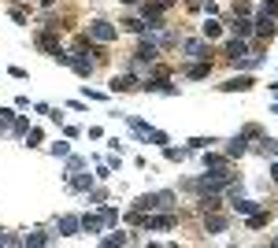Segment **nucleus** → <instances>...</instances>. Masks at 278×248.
Returning a JSON list of instances; mask_svg holds the SVG:
<instances>
[{
  "instance_id": "6e6552de",
  "label": "nucleus",
  "mask_w": 278,
  "mask_h": 248,
  "mask_svg": "<svg viewBox=\"0 0 278 248\" xmlns=\"http://www.w3.org/2000/svg\"><path fill=\"white\" fill-rule=\"evenodd\" d=\"M182 49H185V56H193V59H208V44L204 41H185Z\"/></svg>"
},
{
  "instance_id": "f704fd0d",
  "label": "nucleus",
  "mask_w": 278,
  "mask_h": 248,
  "mask_svg": "<svg viewBox=\"0 0 278 248\" xmlns=\"http://www.w3.org/2000/svg\"><path fill=\"white\" fill-rule=\"evenodd\" d=\"M274 244H278V237H274Z\"/></svg>"
},
{
  "instance_id": "4be33fe9",
  "label": "nucleus",
  "mask_w": 278,
  "mask_h": 248,
  "mask_svg": "<svg viewBox=\"0 0 278 248\" xmlns=\"http://www.w3.org/2000/svg\"><path fill=\"white\" fill-rule=\"evenodd\" d=\"M122 26H126V30H134V34H141V30H145L148 22H141V19H126V22H122Z\"/></svg>"
},
{
  "instance_id": "7c9ffc66",
  "label": "nucleus",
  "mask_w": 278,
  "mask_h": 248,
  "mask_svg": "<svg viewBox=\"0 0 278 248\" xmlns=\"http://www.w3.org/2000/svg\"><path fill=\"white\" fill-rule=\"evenodd\" d=\"M271 178H274V182H278V163H271Z\"/></svg>"
},
{
  "instance_id": "0eeeda50",
  "label": "nucleus",
  "mask_w": 278,
  "mask_h": 248,
  "mask_svg": "<svg viewBox=\"0 0 278 248\" xmlns=\"http://www.w3.org/2000/svg\"><path fill=\"white\" fill-rule=\"evenodd\" d=\"M219 89L223 93H245V89H252V78H226Z\"/></svg>"
},
{
  "instance_id": "473e14b6",
  "label": "nucleus",
  "mask_w": 278,
  "mask_h": 248,
  "mask_svg": "<svg viewBox=\"0 0 278 248\" xmlns=\"http://www.w3.org/2000/svg\"><path fill=\"white\" fill-rule=\"evenodd\" d=\"M271 115H278V104H274V107H271Z\"/></svg>"
},
{
  "instance_id": "dca6fc26",
  "label": "nucleus",
  "mask_w": 278,
  "mask_h": 248,
  "mask_svg": "<svg viewBox=\"0 0 278 248\" xmlns=\"http://www.w3.org/2000/svg\"><path fill=\"white\" fill-rule=\"evenodd\" d=\"M11 122H15V111H8V107H0V133L11 130Z\"/></svg>"
},
{
  "instance_id": "f3484780",
  "label": "nucleus",
  "mask_w": 278,
  "mask_h": 248,
  "mask_svg": "<svg viewBox=\"0 0 278 248\" xmlns=\"http://www.w3.org/2000/svg\"><path fill=\"white\" fill-rule=\"evenodd\" d=\"M234 208H238L241 215H252V211H256V204H252V200H241V196H234Z\"/></svg>"
},
{
  "instance_id": "2f4dec72",
  "label": "nucleus",
  "mask_w": 278,
  "mask_h": 248,
  "mask_svg": "<svg viewBox=\"0 0 278 248\" xmlns=\"http://www.w3.org/2000/svg\"><path fill=\"white\" fill-rule=\"evenodd\" d=\"M122 4H141V0H122Z\"/></svg>"
},
{
  "instance_id": "7ed1b4c3",
  "label": "nucleus",
  "mask_w": 278,
  "mask_h": 248,
  "mask_svg": "<svg viewBox=\"0 0 278 248\" xmlns=\"http://www.w3.org/2000/svg\"><path fill=\"white\" fill-rule=\"evenodd\" d=\"M134 89H141V82L134 74H115L112 78V93H134Z\"/></svg>"
},
{
  "instance_id": "412c9836",
  "label": "nucleus",
  "mask_w": 278,
  "mask_h": 248,
  "mask_svg": "<svg viewBox=\"0 0 278 248\" xmlns=\"http://www.w3.org/2000/svg\"><path fill=\"white\" fill-rule=\"evenodd\" d=\"M52 156H71V145L67 141H56L52 145Z\"/></svg>"
},
{
  "instance_id": "aec40b11",
  "label": "nucleus",
  "mask_w": 278,
  "mask_h": 248,
  "mask_svg": "<svg viewBox=\"0 0 278 248\" xmlns=\"http://www.w3.org/2000/svg\"><path fill=\"white\" fill-rule=\"evenodd\" d=\"M204 167H211V170H215V167H226V160H223V156H211V152H204Z\"/></svg>"
},
{
  "instance_id": "f03ea898",
  "label": "nucleus",
  "mask_w": 278,
  "mask_h": 248,
  "mask_svg": "<svg viewBox=\"0 0 278 248\" xmlns=\"http://www.w3.org/2000/svg\"><path fill=\"white\" fill-rule=\"evenodd\" d=\"M175 222H178L175 215H148V219L141 215V226H145V230H171Z\"/></svg>"
},
{
  "instance_id": "6ab92c4d",
  "label": "nucleus",
  "mask_w": 278,
  "mask_h": 248,
  "mask_svg": "<svg viewBox=\"0 0 278 248\" xmlns=\"http://www.w3.org/2000/svg\"><path fill=\"white\" fill-rule=\"evenodd\" d=\"M264 222H267V211H252V215H249V226H252V230H260Z\"/></svg>"
},
{
  "instance_id": "5701e85b",
  "label": "nucleus",
  "mask_w": 278,
  "mask_h": 248,
  "mask_svg": "<svg viewBox=\"0 0 278 248\" xmlns=\"http://www.w3.org/2000/svg\"><path fill=\"white\" fill-rule=\"evenodd\" d=\"M264 15H271V19H278V0H264Z\"/></svg>"
},
{
  "instance_id": "c85d7f7f",
  "label": "nucleus",
  "mask_w": 278,
  "mask_h": 248,
  "mask_svg": "<svg viewBox=\"0 0 278 248\" xmlns=\"http://www.w3.org/2000/svg\"><path fill=\"white\" fill-rule=\"evenodd\" d=\"M67 167H71V170H82V167H85V160H78V156H71V160H67Z\"/></svg>"
},
{
  "instance_id": "b1692460",
  "label": "nucleus",
  "mask_w": 278,
  "mask_h": 248,
  "mask_svg": "<svg viewBox=\"0 0 278 248\" xmlns=\"http://www.w3.org/2000/svg\"><path fill=\"white\" fill-rule=\"evenodd\" d=\"M104 222L115 226V222H119V211H115V208H104Z\"/></svg>"
},
{
  "instance_id": "72a5a7b5",
  "label": "nucleus",
  "mask_w": 278,
  "mask_h": 248,
  "mask_svg": "<svg viewBox=\"0 0 278 248\" xmlns=\"http://www.w3.org/2000/svg\"><path fill=\"white\" fill-rule=\"evenodd\" d=\"M41 4H56V0H41Z\"/></svg>"
},
{
  "instance_id": "f257e3e1",
  "label": "nucleus",
  "mask_w": 278,
  "mask_h": 248,
  "mask_svg": "<svg viewBox=\"0 0 278 248\" xmlns=\"http://www.w3.org/2000/svg\"><path fill=\"white\" fill-rule=\"evenodd\" d=\"M89 37H97V41L108 44V41H115V37H119V30H115L112 22H104V19H93V22H89Z\"/></svg>"
},
{
  "instance_id": "9b49d317",
  "label": "nucleus",
  "mask_w": 278,
  "mask_h": 248,
  "mask_svg": "<svg viewBox=\"0 0 278 248\" xmlns=\"http://www.w3.org/2000/svg\"><path fill=\"white\" fill-rule=\"evenodd\" d=\"M67 67H74L82 78H89V74H93V63H89V59H78V56H71V59H67Z\"/></svg>"
},
{
  "instance_id": "1a4fd4ad",
  "label": "nucleus",
  "mask_w": 278,
  "mask_h": 248,
  "mask_svg": "<svg viewBox=\"0 0 278 248\" xmlns=\"http://www.w3.org/2000/svg\"><path fill=\"white\" fill-rule=\"evenodd\" d=\"M230 30H234L238 37H249V34H252V22H249V15H234V26H230Z\"/></svg>"
},
{
  "instance_id": "20e7f679",
  "label": "nucleus",
  "mask_w": 278,
  "mask_h": 248,
  "mask_svg": "<svg viewBox=\"0 0 278 248\" xmlns=\"http://www.w3.org/2000/svg\"><path fill=\"white\" fill-rule=\"evenodd\" d=\"M204 230H208V234H223L226 219H223V215H215V211H204Z\"/></svg>"
},
{
  "instance_id": "393cba45",
  "label": "nucleus",
  "mask_w": 278,
  "mask_h": 248,
  "mask_svg": "<svg viewBox=\"0 0 278 248\" xmlns=\"http://www.w3.org/2000/svg\"><path fill=\"white\" fill-rule=\"evenodd\" d=\"M104 244H126V234H108Z\"/></svg>"
},
{
  "instance_id": "c756f323",
  "label": "nucleus",
  "mask_w": 278,
  "mask_h": 248,
  "mask_svg": "<svg viewBox=\"0 0 278 248\" xmlns=\"http://www.w3.org/2000/svg\"><path fill=\"white\" fill-rule=\"evenodd\" d=\"M264 148L271 152V156H278V141H271V137H264Z\"/></svg>"
},
{
  "instance_id": "bb28decb",
  "label": "nucleus",
  "mask_w": 278,
  "mask_h": 248,
  "mask_svg": "<svg viewBox=\"0 0 278 248\" xmlns=\"http://www.w3.org/2000/svg\"><path fill=\"white\" fill-rule=\"evenodd\" d=\"M11 133H26V119H15L11 122Z\"/></svg>"
},
{
  "instance_id": "423d86ee",
  "label": "nucleus",
  "mask_w": 278,
  "mask_h": 248,
  "mask_svg": "<svg viewBox=\"0 0 278 248\" xmlns=\"http://www.w3.org/2000/svg\"><path fill=\"white\" fill-rule=\"evenodd\" d=\"M82 230V219H74V215H63V219H59V234L63 237H74Z\"/></svg>"
},
{
  "instance_id": "cd10ccee",
  "label": "nucleus",
  "mask_w": 278,
  "mask_h": 248,
  "mask_svg": "<svg viewBox=\"0 0 278 248\" xmlns=\"http://www.w3.org/2000/svg\"><path fill=\"white\" fill-rule=\"evenodd\" d=\"M234 15H249V0H238V4H234Z\"/></svg>"
},
{
  "instance_id": "9d476101",
  "label": "nucleus",
  "mask_w": 278,
  "mask_h": 248,
  "mask_svg": "<svg viewBox=\"0 0 278 248\" xmlns=\"http://www.w3.org/2000/svg\"><path fill=\"white\" fill-rule=\"evenodd\" d=\"M82 230H85V234H100V230H104V219H100V215H85V219H82Z\"/></svg>"
},
{
  "instance_id": "f8f14e48",
  "label": "nucleus",
  "mask_w": 278,
  "mask_h": 248,
  "mask_svg": "<svg viewBox=\"0 0 278 248\" xmlns=\"http://www.w3.org/2000/svg\"><path fill=\"white\" fill-rule=\"evenodd\" d=\"M67 185H71V189H74V193H85V189H89V185H93V178H89V174H74V178H71Z\"/></svg>"
},
{
  "instance_id": "a878e982",
  "label": "nucleus",
  "mask_w": 278,
  "mask_h": 248,
  "mask_svg": "<svg viewBox=\"0 0 278 248\" xmlns=\"http://www.w3.org/2000/svg\"><path fill=\"white\" fill-rule=\"evenodd\" d=\"M45 241H49L45 234H26V244H45Z\"/></svg>"
},
{
  "instance_id": "39448f33",
  "label": "nucleus",
  "mask_w": 278,
  "mask_h": 248,
  "mask_svg": "<svg viewBox=\"0 0 278 248\" xmlns=\"http://www.w3.org/2000/svg\"><path fill=\"white\" fill-rule=\"evenodd\" d=\"M245 56H249V52H245V37L226 41V59H234V63H238V59H245Z\"/></svg>"
},
{
  "instance_id": "4468645a",
  "label": "nucleus",
  "mask_w": 278,
  "mask_h": 248,
  "mask_svg": "<svg viewBox=\"0 0 278 248\" xmlns=\"http://www.w3.org/2000/svg\"><path fill=\"white\" fill-rule=\"evenodd\" d=\"M226 156H245V137H234V141L226 145Z\"/></svg>"
},
{
  "instance_id": "2eb2a0df",
  "label": "nucleus",
  "mask_w": 278,
  "mask_h": 248,
  "mask_svg": "<svg viewBox=\"0 0 278 248\" xmlns=\"http://www.w3.org/2000/svg\"><path fill=\"white\" fill-rule=\"evenodd\" d=\"M208 71H211V63H204V59H200V63L189 67V78H208Z\"/></svg>"
},
{
  "instance_id": "a211bd4d",
  "label": "nucleus",
  "mask_w": 278,
  "mask_h": 248,
  "mask_svg": "<svg viewBox=\"0 0 278 248\" xmlns=\"http://www.w3.org/2000/svg\"><path fill=\"white\" fill-rule=\"evenodd\" d=\"M200 30H204V37H219V30H223V26L215 22V19H208L204 26H200Z\"/></svg>"
},
{
  "instance_id": "ddd939ff",
  "label": "nucleus",
  "mask_w": 278,
  "mask_h": 248,
  "mask_svg": "<svg viewBox=\"0 0 278 248\" xmlns=\"http://www.w3.org/2000/svg\"><path fill=\"white\" fill-rule=\"evenodd\" d=\"M145 89H152V93H167V97L175 93V85H167V78H152V82H145Z\"/></svg>"
}]
</instances>
